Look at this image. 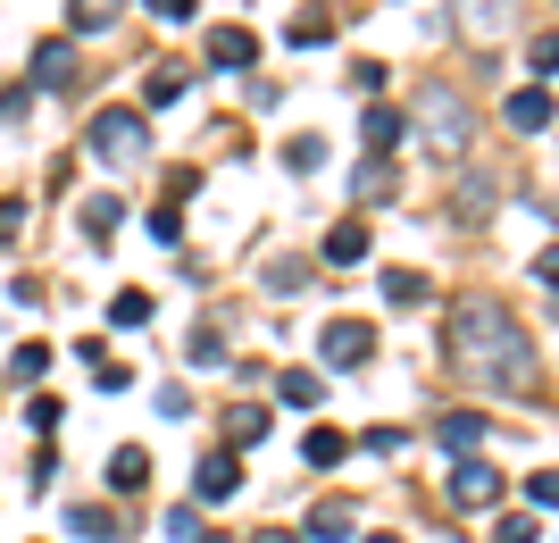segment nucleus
Segmentation results:
<instances>
[{
    "label": "nucleus",
    "instance_id": "obj_11",
    "mask_svg": "<svg viewBox=\"0 0 559 543\" xmlns=\"http://www.w3.org/2000/svg\"><path fill=\"white\" fill-rule=\"evenodd\" d=\"M185 93H192V68H185V59H159V68H142V101H151V109H176Z\"/></svg>",
    "mask_w": 559,
    "mask_h": 543
},
{
    "label": "nucleus",
    "instance_id": "obj_27",
    "mask_svg": "<svg viewBox=\"0 0 559 543\" xmlns=\"http://www.w3.org/2000/svg\"><path fill=\"white\" fill-rule=\"evenodd\" d=\"M384 84H393L384 59H359V68H350V93H359V101H384Z\"/></svg>",
    "mask_w": 559,
    "mask_h": 543
},
{
    "label": "nucleus",
    "instance_id": "obj_36",
    "mask_svg": "<svg viewBox=\"0 0 559 543\" xmlns=\"http://www.w3.org/2000/svg\"><path fill=\"white\" fill-rule=\"evenodd\" d=\"M93 385H100V393H126V385H134V368H126V359H93Z\"/></svg>",
    "mask_w": 559,
    "mask_h": 543
},
{
    "label": "nucleus",
    "instance_id": "obj_15",
    "mask_svg": "<svg viewBox=\"0 0 559 543\" xmlns=\"http://www.w3.org/2000/svg\"><path fill=\"white\" fill-rule=\"evenodd\" d=\"M142 485H151V451H142V444H117L109 451V494H142Z\"/></svg>",
    "mask_w": 559,
    "mask_h": 543
},
{
    "label": "nucleus",
    "instance_id": "obj_21",
    "mask_svg": "<svg viewBox=\"0 0 559 543\" xmlns=\"http://www.w3.org/2000/svg\"><path fill=\"white\" fill-rule=\"evenodd\" d=\"M259 435H267V410H226V451H234V460H242Z\"/></svg>",
    "mask_w": 559,
    "mask_h": 543
},
{
    "label": "nucleus",
    "instance_id": "obj_10",
    "mask_svg": "<svg viewBox=\"0 0 559 543\" xmlns=\"http://www.w3.org/2000/svg\"><path fill=\"white\" fill-rule=\"evenodd\" d=\"M210 68H259V34L251 25H210Z\"/></svg>",
    "mask_w": 559,
    "mask_h": 543
},
{
    "label": "nucleus",
    "instance_id": "obj_38",
    "mask_svg": "<svg viewBox=\"0 0 559 543\" xmlns=\"http://www.w3.org/2000/svg\"><path fill=\"white\" fill-rule=\"evenodd\" d=\"M142 9H151L159 25H185V17H201V0H142Z\"/></svg>",
    "mask_w": 559,
    "mask_h": 543
},
{
    "label": "nucleus",
    "instance_id": "obj_18",
    "mask_svg": "<svg viewBox=\"0 0 559 543\" xmlns=\"http://www.w3.org/2000/svg\"><path fill=\"white\" fill-rule=\"evenodd\" d=\"M68 75H75V43H68V34L34 43V84H68Z\"/></svg>",
    "mask_w": 559,
    "mask_h": 543
},
{
    "label": "nucleus",
    "instance_id": "obj_35",
    "mask_svg": "<svg viewBox=\"0 0 559 543\" xmlns=\"http://www.w3.org/2000/svg\"><path fill=\"white\" fill-rule=\"evenodd\" d=\"M526 59H535V75H559V25H551V34H535V43H526Z\"/></svg>",
    "mask_w": 559,
    "mask_h": 543
},
{
    "label": "nucleus",
    "instance_id": "obj_30",
    "mask_svg": "<svg viewBox=\"0 0 559 543\" xmlns=\"http://www.w3.org/2000/svg\"><path fill=\"white\" fill-rule=\"evenodd\" d=\"M309 284V268L293 260V251H284V260H267V293H301Z\"/></svg>",
    "mask_w": 559,
    "mask_h": 543
},
{
    "label": "nucleus",
    "instance_id": "obj_25",
    "mask_svg": "<svg viewBox=\"0 0 559 543\" xmlns=\"http://www.w3.org/2000/svg\"><path fill=\"white\" fill-rule=\"evenodd\" d=\"M142 226H151V243H159V251H176V243H185V210H176V201H159Z\"/></svg>",
    "mask_w": 559,
    "mask_h": 543
},
{
    "label": "nucleus",
    "instance_id": "obj_44",
    "mask_svg": "<svg viewBox=\"0 0 559 543\" xmlns=\"http://www.w3.org/2000/svg\"><path fill=\"white\" fill-rule=\"evenodd\" d=\"M251 543H301V535H293V527H259Z\"/></svg>",
    "mask_w": 559,
    "mask_h": 543
},
{
    "label": "nucleus",
    "instance_id": "obj_42",
    "mask_svg": "<svg viewBox=\"0 0 559 543\" xmlns=\"http://www.w3.org/2000/svg\"><path fill=\"white\" fill-rule=\"evenodd\" d=\"M535 284H559V243H551V251H535Z\"/></svg>",
    "mask_w": 559,
    "mask_h": 543
},
{
    "label": "nucleus",
    "instance_id": "obj_34",
    "mask_svg": "<svg viewBox=\"0 0 559 543\" xmlns=\"http://www.w3.org/2000/svg\"><path fill=\"white\" fill-rule=\"evenodd\" d=\"M526 501H535V510H559V469H535V476H526Z\"/></svg>",
    "mask_w": 559,
    "mask_h": 543
},
{
    "label": "nucleus",
    "instance_id": "obj_14",
    "mask_svg": "<svg viewBox=\"0 0 559 543\" xmlns=\"http://www.w3.org/2000/svg\"><path fill=\"white\" fill-rule=\"evenodd\" d=\"M350 535H359V510H350V501H318L301 543H350Z\"/></svg>",
    "mask_w": 559,
    "mask_h": 543
},
{
    "label": "nucleus",
    "instance_id": "obj_31",
    "mask_svg": "<svg viewBox=\"0 0 559 543\" xmlns=\"http://www.w3.org/2000/svg\"><path fill=\"white\" fill-rule=\"evenodd\" d=\"M25 385H43V368H50V343H17V359H9Z\"/></svg>",
    "mask_w": 559,
    "mask_h": 543
},
{
    "label": "nucleus",
    "instance_id": "obj_43",
    "mask_svg": "<svg viewBox=\"0 0 559 543\" xmlns=\"http://www.w3.org/2000/svg\"><path fill=\"white\" fill-rule=\"evenodd\" d=\"M17 226H25V201H0V243L17 235Z\"/></svg>",
    "mask_w": 559,
    "mask_h": 543
},
{
    "label": "nucleus",
    "instance_id": "obj_23",
    "mask_svg": "<svg viewBox=\"0 0 559 543\" xmlns=\"http://www.w3.org/2000/svg\"><path fill=\"white\" fill-rule=\"evenodd\" d=\"M384 302H393V309H418L426 302V276H418V268H384Z\"/></svg>",
    "mask_w": 559,
    "mask_h": 543
},
{
    "label": "nucleus",
    "instance_id": "obj_4",
    "mask_svg": "<svg viewBox=\"0 0 559 543\" xmlns=\"http://www.w3.org/2000/svg\"><path fill=\"white\" fill-rule=\"evenodd\" d=\"M318 352H326V368H368L376 359V327L368 318H334V327L318 334Z\"/></svg>",
    "mask_w": 559,
    "mask_h": 543
},
{
    "label": "nucleus",
    "instance_id": "obj_17",
    "mask_svg": "<svg viewBox=\"0 0 559 543\" xmlns=\"http://www.w3.org/2000/svg\"><path fill=\"white\" fill-rule=\"evenodd\" d=\"M276 402L284 410H318V402H326V377H318V368H284V377H276Z\"/></svg>",
    "mask_w": 559,
    "mask_h": 543
},
{
    "label": "nucleus",
    "instance_id": "obj_2",
    "mask_svg": "<svg viewBox=\"0 0 559 543\" xmlns=\"http://www.w3.org/2000/svg\"><path fill=\"white\" fill-rule=\"evenodd\" d=\"M409 126H418V134L435 142L443 160H460V151H467V134H476V118H467V101L451 93V84H426V93L409 101Z\"/></svg>",
    "mask_w": 559,
    "mask_h": 543
},
{
    "label": "nucleus",
    "instance_id": "obj_41",
    "mask_svg": "<svg viewBox=\"0 0 559 543\" xmlns=\"http://www.w3.org/2000/svg\"><path fill=\"white\" fill-rule=\"evenodd\" d=\"M167 535H192V543H201V510H192V501H176V510H167Z\"/></svg>",
    "mask_w": 559,
    "mask_h": 543
},
{
    "label": "nucleus",
    "instance_id": "obj_7",
    "mask_svg": "<svg viewBox=\"0 0 559 543\" xmlns=\"http://www.w3.org/2000/svg\"><path fill=\"white\" fill-rule=\"evenodd\" d=\"M501 34H510V0H460V43L492 50Z\"/></svg>",
    "mask_w": 559,
    "mask_h": 543
},
{
    "label": "nucleus",
    "instance_id": "obj_29",
    "mask_svg": "<svg viewBox=\"0 0 559 543\" xmlns=\"http://www.w3.org/2000/svg\"><path fill=\"white\" fill-rule=\"evenodd\" d=\"M185 359H192V368H226V343H217V327H201V334H192V343H185Z\"/></svg>",
    "mask_w": 559,
    "mask_h": 543
},
{
    "label": "nucleus",
    "instance_id": "obj_12",
    "mask_svg": "<svg viewBox=\"0 0 559 543\" xmlns=\"http://www.w3.org/2000/svg\"><path fill=\"white\" fill-rule=\"evenodd\" d=\"M359 134H368V160H393V151H401V134H409V118H401V109H384V101H368Z\"/></svg>",
    "mask_w": 559,
    "mask_h": 543
},
{
    "label": "nucleus",
    "instance_id": "obj_6",
    "mask_svg": "<svg viewBox=\"0 0 559 543\" xmlns=\"http://www.w3.org/2000/svg\"><path fill=\"white\" fill-rule=\"evenodd\" d=\"M485 435H492L485 410H451V418H435V444H443L451 460H476V451H485Z\"/></svg>",
    "mask_w": 559,
    "mask_h": 543
},
{
    "label": "nucleus",
    "instance_id": "obj_37",
    "mask_svg": "<svg viewBox=\"0 0 559 543\" xmlns=\"http://www.w3.org/2000/svg\"><path fill=\"white\" fill-rule=\"evenodd\" d=\"M492 543H535V510H510V519L492 527Z\"/></svg>",
    "mask_w": 559,
    "mask_h": 543
},
{
    "label": "nucleus",
    "instance_id": "obj_1",
    "mask_svg": "<svg viewBox=\"0 0 559 543\" xmlns=\"http://www.w3.org/2000/svg\"><path fill=\"white\" fill-rule=\"evenodd\" d=\"M443 368L476 393H526L535 385V343L492 293H467L443 318Z\"/></svg>",
    "mask_w": 559,
    "mask_h": 543
},
{
    "label": "nucleus",
    "instance_id": "obj_9",
    "mask_svg": "<svg viewBox=\"0 0 559 543\" xmlns=\"http://www.w3.org/2000/svg\"><path fill=\"white\" fill-rule=\"evenodd\" d=\"M393 192H401V167L393 160H359V176H350V201H359V210H384Z\"/></svg>",
    "mask_w": 559,
    "mask_h": 543
},
{
    "label": "nucleus",
    "instance_id": "obj_26",
    "mask_svg": "<svg viewBox=\"0 0 559 543\" xmlns=\"http://www.w3.org/2000/svg\"><path fill=\"white\" fill-rule=\"evenodd\" d=\"M117 17V0H68V34H100Z\"/></svg>",
    "mask_w": 559,
    "mask_h": 543
},
{
    "label": "nucleus",
    "instance_id": "obj_33",
    "mask_svg": "<svg viewBox=\"0 0 559 543\" xmlns=\"http://www.w3.org/2000/svg\"><path fill=\"white\" fill-rule=\"evenodd\" d=\"M326 43H334L326 17H293V50H326Z\"/></svg>",
    "mask_w": 559,
    "mask_h": 543
},
{
    "label": "nucleus",
    "instance_id": "obj_20",
    "mask_svg": "<svg viewBox=\"0 0 559 543\" xmlns=\"http://www.w3.org/2000/svg\"><path fill=\"white\" fill-rule=\"evenodd\" d=\"M326 260L334 268H359V260H368V217H343V226H334V235H326Z\"/></svg>",
    "mask_w": 559,
    "mask_h": 543
},
{
    "label": "nucleus",
    "instance_id": "obj_24",
    "mask_svg": "<svg viewBox=\"0 0 559 543\" xmlns=\"http://www.w3.org/2000/svg\"><path fill=\"white\" fill-rule=\"evenodd\" d=\"M117 217H126V201L93 192V201H84V235H93V243H109V235H117Z\"/></svg>",
    "mask_w": 559,
    "mask_h": 543
},
{
    "label": "nucleus",
    "instance_id": "obj_45",
    "mask_svg": "<svg viewBox=\"0 0 559 543\" xmlns=\"http://www.w3.org/2000/svg\"><path fill=\"white\" fill-rule=\"evenodd\" d=\"M368 543H401V535H368Z\"/></svg>",
    "mask_w": 559,
    "mask_h": 543
},
{
    "label": "nucleus",
    "instance_id": "obj_19",
    "mask_svg": "<svg viewBox=\"0 0 559 543\" xmlns=\"http://www.w3.org/2000/svg\"><path fill=\"white\" fill-rule=\"evenodd\" d=\"M343 451H350L343 426H309V435H301V460H309V469H343Z\"/></svg>",
    "mask_w": 559,
    "mask_h": 543
},
{
    "label": "nucleus",
    "instance_id": "obj_5",
    "mask_svg": "<svg viewBox=\"0 0 559 543\" xmlns=\"http://www.w3.org/2000/svg\"><path fill=\"white\" fill-rule=\"evenodd\" d=\"M451 501L460 510H501V469L492 460H460L451 469Z\"/></svg>",
    "mask_w": 559,
    "mask_h": 543
},
{
    "label": "nucleus",
    "instance_id": "obj_28",
    "mask_svg": "<svg viewBox=\"0 0 559 543\" xmlns=\"http://www.w3.org/2000/svg\"><path fill=\"white\" fill-rule=\"evenodd\" d=\"M142 318H151V293H134V284H126V293L109 302V327H142Z\"/></svg>",
    "mask_w": 559,
    "mask_h": 543
},
{
    "label": "nucleus",
    "instance_id": "obj_3",
    "mask_svg": "<svg viewBox=\"0 0 559 543\" xmlns=\"http://www.w3.org/2000/svg\"><path fill=\"white\" fill-rule=\"evenodd\" d=\"M93 151L109 167H134L142 151H151V126H142V109H100L93 118Z\"/></svg>",
    "mask_w": 559,
    "mask_h": 543
},
{
    "label": "nucleus",
    "instance_id": "obj_32",
    "mask_svg": "<svg viewBox=\"0 0 559 543\" xmlns=\"http://www.w3.org/2000/svg\"><path fill=\"white\" fill-rule=\"evenodd\" d=\"M68 418V402H59V393H34V410H25V426H34V435H50V426Z\"/></svg>",
    "mask_w": 559,
    "mask_h": 543
},
{
    "label": "nucleus",
    "instance_id": "obj_22",
    "mask_svg": "<svg viewBox=\"0 0 559 543\" xmlns=\"http://www.w3.org/2000/svg\"><path fill=\"white\" fill-rule=\"evenodd\" d=\"M276 160L293 167V176H318V167H326V142H318V134H293V142L276 151Z\"/></svg>",
    "mask_w": 559,
    "mask_h": 543
},
{
    "label": "nucleus",
    "instance_id": "obj_13",
    "mask_svg": "<svg viewBox=\"0 0 559 543\" xmlns=\"http://www.w3.org/2000/svg\"><path fill=\"white\" fill-rule=\"evenodd\" d=\"M501 118H510L518 134H543V126H551V84H518V93H510V109H501Z\"/></svg>",
    "mask_w": 559,
    "mask_h": 543
},
{
    "label": "nucleus",
    "instance_id": "obj_40",
    "mask_svg": "<svg viewBox=\"0 0 559 543\" xmlns=\"http://www.w3.org/2000/svg\"><path fill=\"white\" fill-rule=\"evenodd\" d=\"M460 217H492V185H485V176H476V185L460 192Z\"/></svg>",
    "mask_w": 559,
    "mask_h": 543
},
{
    "label": "nucleus",
    "instance_id": "obj_39",
    "mask_svg": "<svg viewBox=\"0 0 559 543\" xmlns=\"http://www.w3.org/2000/svg\"><path fill=\"white\" fill-rule=\"evenodd\" d=\"M192 192H201V167H167V192H159V201H192Z\"/></svg>",
    "mask_w": 559,
    "mask_h": 543
},
{
    "label": "nucleus",
    "instance_id": "obj_8",
    "mask_svg": "<svg viewBox=\"0 0 559 543\" xmlns=\"http://www.w3.org/2000/svg\"><path fill=\"white\" fill-rule=\"evenodd\" d=\"M192 494H201V501L242 494V460H234V451H201V469H192Z\"/></svg>",
    "mask_w": 559,
    "mask_h": 543
},
{
    "label": "nucleus",
    "instance_id": "obj_16",
    "mask_svg": "<svg viewBox=\"0 0 559 543\" xmlns=\"http://www.w3.org/2000/svg\"><path fill=\"white\" fill-rule=\"evenodd\" d=\"M68 535L75 543H117V510H109V501H75V510H68Z\"/></svg>",
    "mask_w": 559,
    "mask_h": 543
}]
</instances>
